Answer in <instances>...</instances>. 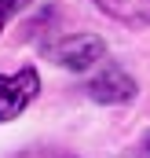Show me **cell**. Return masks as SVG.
<instances>
[{"label":"cell","instance_id":"1","mask_svg":"<svg viewBox=\"0 0 150 158\" xmlns=\"http://www.w3.org/2000/svg\"><path fill=\"white\" fill-rule=\"evenodd\" d=\"M37 88H40V77H37L33 66H22L15 74H4L0 77V121L18 118L30 107V99L37 96Z\"/></svg>","mask_w":150,"mask_h":158},{"label":"cell","instance_id":"2","mask_svg":"<svg viewBox=\"0 0 150 158\" xmlns=\"http://www.w3.org/2000/svg\"><path fill=\"white\" fill-rule=\"evenodd\" d=\"M103 52L106 48H103V40L95 33H70L51 48V59L59 66H66V70H88V66H95L103 59Z\"/></svg>","mask_w":150,"mask_h":158},{"label":"cell","instance_id":"3","mask_svg":"<svg viewBox=\"0 0 150 158\" xmlns=\"http://www.w3.org/2000/svg\"><path fill=\"white\" fill-rule=\"evenodd\" d=\"M88 96L99 99V103H128L136 96V81L124 70H106L95 81H88Z\"/></svg>","mask_w":150,"mask_h":158},{"label":"cell","instance_id":"4","mask_svg":"<svg viewBox=\"0 0 150 158\" xmlns=\"http://www.w3.org/2000/svg\"><path fill=\"white\" fill-rule=\"evenodd\" d=\"M99 7H103L110 19L132 26V30L150 26V0H99Z\"/></svg>","mask_w":150,"mask_h":158},{"label":"cell","instance_id":"5","mask_svg":"<svg viewBox=\"0 0 150 158\" xmlns=\"http://www.w3.org/2000/svg\"><path fill=\"white\" fill-rule=\"evenodd\" d=\"M22 4H26V0H0V30H4V22H7Z\"/></svg>","mask_w":150,"mask_h":158},{"label":"cell","instance_id":"6","mask_svg":"<svg viewBox=\"0 0 150 158\" xmlns=\"http://www.w3.org/2000/svg\"><path fill=\"white\" fill-rule=\"evenodd\" d=\"M147 158H150V140H147Z\"/></svg>","mask_w":150,"mask_h":158}]
</instances>
